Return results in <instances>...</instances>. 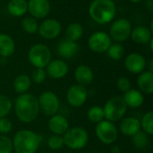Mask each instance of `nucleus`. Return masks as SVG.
I'll return each mask as SVG.
<instances>
[{
    "label": "nucleus",
    "mask_w": 153,
    "mask_h": 153,
    "mask_svg": "<svg viewBox=\"0 0 153 153\" xmlns=\"http://www.w3.org/2000/svg\"><path fill=\"white\" fill-rule=\"evenodd\" d=\"M14 112L17 118L22 123H30L39 115L38 99L30 93L20 94L14 101Z\"/></svg>",
    "instance_id": "obj_1"
},
{
    "label": "nucleus",
    "mask_w": 153,
    "mask_h": 153,
    "mask_svg": "<svg viewBox=\"0 0 153 153\" xmlns=\"http://www.w3.org/2000/svg\"><path fill=\"white\" fill-rule=\"evenodd\" d=\"M91 18L98 24H108L117 14V5L114 0H93L89 6Z\"/></svg>",
    "instance_id": "obj_2"
},
{
    "label": "nucleus",
    "mask_w": 153,
    "mask_h": 153,
    "mask_svg": "<svg viewBox=\"0 0 153 153\" xmlns=\"http://www.w3.org/2000/svg\"><path fill=\"white\" fill-rule=\"evenodd\" d=\"M42 138L33 131L23 129L18 131L12 141L13 150L15 153H36Z\"/></svg>",
    "instance_id": "obj_3"
},
{
    "label": "nucleus",
    "mask_w": 153,
    "mask_h": 153,
    "mask_svg": "<svg viewBox=\"0 0 153 153\" xmlns=\"http://www.w3.org/2000/svg\"><path fill=\"white\" fill-rule=\"evenodd\" d=\"M63 139L64 143L67 148L78 151L86 146L89 142V134L82 127H73L69 128L65 133Z\"/></svg>",
    "instance_id": "obj_4"
},
{
    "label": "nucleus",
    "mask_w": 153,
    "mask_h": 153,
    "mask_svg": "<svg viewBox=\"0 0 153 153\" xmlns=\"http://www.w3.org/2000/svg\"><path fill=\"white\" fill-rule=\"evenodd\" d=\"M28 60L35 68H45L51 61V51L45 44H34L28 51Z\"/></svg>",
    "instance_id": "obj_5"
},
{
    "label": "nucleus",
    "mask_w": 153,
    "mask_h": 153,
    "mask_svg": "<svg viewBox=\"0 0 153 153\" xmlns=\"http://www.w3.org/2000/svg\"><path fill=\"white\" fill-rule=\"evenodd\" d=\"M103 110L106 120L114 123L124 117L127 110V106L123 97L114 96L106 102Z\"/></svg>",
    "instance_id": "obj_6"
},
{
    "label": "nucleus",
    "mask_w": 153,
    "mask_h": 153,
    "mask_svg": "<svg viewBox=\"0 0 153 153\" xmlns=\"http://www.w3.org/2000/svg\"><path fill=\"white\" fill-rule=\"evenodd\" d=\"M95 133L98 139L104 144H112L118 137V131L116 125L106 119L96 125Z\"/></svg>",
    "instance_id": "obj_7"
},
{
    "label": "nucleus",
    "mask_w": 153,
    "mask_h": 153,
    "mask_svg": "<svg viewBox=\"0 0 153 153\" xmlns=\"http://www.w3.org/2000/svg\"><path fill=\"white\" fill-rule=\"evenodd\" d=\"M132 31L131 22L125 18H119L113 22L109 28V33L112 40L117 43L124 42L130 38Z\"/></svg>",
    "instance_id": "obj_8"
},
{
    "label": "nucleus",
    "mask_w": 153,
    "mask_h": 153,
    "mask_svg": "<svg viewBox=\"0 0 153 153\" xmlns=\"http://www.w3.org/2000/svg\"><path fill=\"white\" fill-rule=\"evenodd\" d=\"M38 102L39 111H41L45 116L52 117L56 115L59 109V99L53 91L42 92L38 99Z\"/></svg>",
    "instance_id": "obj_9"
},
{
    "label": "nucleus",
    "mask_w": 153,
    "mask_h": 153,
    "mask_svg": "<svg viewBox=\"0 0 153 153\" xmlns=\"http://www.w3.org/2000/svg\"><path fill=\"white\" fill-rule=\"evenodd\" d=\"M112 44V39L108 33L105 31H95L88 39L89 48L95 53H106L110 45Z\"/></svg>",
    "instance_id": "obj_10"
},
{
    "label": "nucleus",
    "mask_w": 153,
    "mask_h": 153,
    "mask_svg": "<svg viewBox=\"0 0 153 153\" xmlns=\"http://www.w3.org/2000/svg\"><path fill=\"white\" fill-rule=\"evenodd\" d=\"M62 31V25L59 21L54 18L44 19L39 24L38 32L39 36L45 39H54L57 38Z\"/></svg>",
    "instance_id": "obj_11"
},
{
    "label": "nucleus",
    "mask_w": 153,
    "mask_h": 153,
    "mask_svg": "<svg viewBox=\"0 0 153 153\" xmlns=\"http://www.w3.org/2000/svg\"><path fill=\"white\" fill-rule=\"evenodd\" d=\"M88 98V91L85 86L80 84H74L72 85L66 93V100L70 106L74 108L82 107L87 100Z\"/></svg>",
    "instance_id": "obj_12"
},
{
    "label": "nucleus",
    "mask_w": 153,
    "mask_h": 153,
    "mask_svg": "<svg viewBox=\"0 0 153 153\" xmlns=\"http://www.w3.org/2000/svg\"><path fill=\"white\" fill-rule=\"evenodd\" d=\"M28 12L35 19H45L50 13L51 5L48 0H29Z\"/></svg>",
    "instance_id": "obj_13"
},
{
    "label": "nucleus",
    "mask_w": 153,
    "mask_h": 153,
    "mask_svg": "<svg viewBox=\"0 0 153 153\" xmlns=\"http://www.w3.org/2000/svg\"><path fill=\"white\" fill-rule=\"evenodd\" d=\"M125 66L126 70L134 74H140L147 66L145 57L139 53H131L125 59Z\"/></svg>",
    "instance_id": "obj_14"
},
{
    "label": "nucleus",
    "mask_w": 153,
    "mask_h": 153,
    "mask_svg": "<svg viewBox=\"0 0 153 153\" xmlns=\"http://www.w3.org/2000/svg\"><path fill=\"white\" fill-rule=\"evenodd\" d=\"M69 71L68 65L65 61L62 59L51 60L46 66L47 74L52 79H62L64 78Z\"/></svg>",
    "instance_id": "obj_15"
},
{
    "label": "nucleus",
    "mask_w": 153,
    "mask_h": 153,
    "mask_svg": "<svg viewBox=\"0 0 153 153\" xmlns=\"http://www.w3.org/2000/svg\"><path fill=\"white\" fill-rule=\"evenodd\" d=\"M48 128L53 134L62 136L69 129V122L63 115L56 114L50 117L48 120Z\"/></svg>",
    "instance_id": "obj_16"
},
{
    "label": "nucleus",
    "mask_w": 153,
    "mask_h": 153,
    "mask_svg": "<svg viewBox=\"0 0 153 153\" xmlns=\"http://www.w3.org/2000/svg\"><path fill=\"white\" fill-rule=\"evenodd\" d=\"M78 51L79 45L77 44V42H74L66 39H62L56 47L57 55L65 59L73 58L76 56Z\"/></svg>",
    "instance_id": "obj_17"
},
{
    "label": "nucleus",
    "mask_w": 153,
    "mask_h": 153,
    "mask_svg": "<svg viewBox=\"0 0 153 153\" xmlns=\"http://www.w3.org/2000/svg\"><path fill=\"white\" fill-rule=\"evenodd\" d=\"M130 37L134 43L144 45L152 39V31L148 27L140 25L132 29Z\"/></svg>",
    "instance_id": "obj_18"
},
{
    "label": "nucleus",
    "mask_w": 153,
    "mask_h": 153,
    "mask_svg": "<svg viewBox=\"0 0 153 153\" xmlns=\"http://www.w3.org/2000/svg\"><path fill=\"white\" fill-rule=\"evenodd\" d=\"M120 132L126 136H134L139 131H141L140 120L136 117H128L122 120L119 126Z\"/></svg>",
    "instance_id": "obj_19"
},
{
    "label": "nucleus",
    "mask_w": 153,
    "mask_h": 153,
    "mask_svg": "<svg viewBox=\"0 0 153 153\" xmlns=\"http://www.w3.org/2000/svg\"><path fill=\"white\" fill-rule=\"evenodd\" d=\"M94 78L91 68L86 65H80L74 71V79L78 84L86 86L92 82Z\"/></svg>",
    "instance_id": "obj_20"
},
{
    "label": "nucleus",
    "mask_w": 153,
    "mask_h": 153,
    "mask_svg": "<svg viewBox=\"0 0 153 153\" xmlns=\"http://www.w3.org/2000/svg\"><path fill=\"white\" fill-rule=\"evenodd\" d=\"M137 86L142 93H153V73L150 71H143L137 78Z\"/></svg>",
    "instance_id": "obj_21"
},
{
    "label": "nucleus",
    "mask_w": 153,
    "mask_h": 153,
    "mask_svg": "<svg viewBox=\"0 0 153 153\" xmlns=\"http://www.w3.org/2000/svg\"><path fill=\"white\" fill-rule=\"evenodd\" d=\"M127 108H137L141 107L144 102V96L139 91L135 89H130L128 91L125 92L123 97Z\"/></svg>",
    "instance_id": "obj_22"
},
{
    "label": "nucleus",
    "mask_w": 153,
    "mask_h": 153,
    "mask_svg": "<svg viewBox=\"0 0 153 153\" xmlns=\"http://www.w3.org/2000/svg\"><path fill=\"white\" fill-rule=\"evenodd\" d=\"M15 51V42L13 39L5 33H0V56L6 58L11 56Z\"/></svg>",
    "instance_id": "obj_23"
},
{
    "label": "nucleus",
    "mask_w": 153,
    "mask_h": 153,
    "mask_svg": "<svg viewBox=\"0 0 153 153\" xmlns=\"http://www.w3.org/2000/svg\"><path fill=\"white\" fill-rule=\"evenodd\" d=\"M7 11L13 17H22L28 12L26 0H10L7 4Z\"/></svg>",
    "instance_id": "obj_24"
},
{
    "label": "nucleus",
    "mask_w": 153,
    "mask_h": 153,
    "mask_svg": "<svg viewBox=\"0 0 153 153\" xmlns=\"http://www.w3.org/2000/svg\"><path fill=\"white\" fill-rule=\"evenodd\" d=\"M31 86V79L27 74H19L13 81V90L18 94L26 93Z\"/></svg>",
    "instance_id": "obj_25"
},
{
    "label": "nucleus",
    "mask_w": 153,
    "mask_h": 153,
    "mask_svg": "<svg viewBox=\"0 0 153 153\" xmlns=\"http://www.w3.org/2000/svg\"><path fill=\"white\" fill-rule=\"evenodd\" d=\"M83 26L79 22L70 23L65 30V39L71 41H78L83 35Z\"/></svg>",
    "instance_id": "obj_26"
},
{
    "label": "nucleus",
    "mask_w": 153,
    "mask_h": 153,
    "mask_svg": "<svg viewBox=\"0 0 153 153\" xmlns=\"http://www.w3.org/2000/svg\"><path fill=\"white\" fill-rule=\"evenodd\" d=\"M106 53L110 59L114 61H118L123 58L125 55V48L120 43L116 42L110 45V47L108 48Z\"/></svg>",
    "instance_id": "obj_27"
},
{
    "label": "nucleus",
    "mask_w": 153,
    "mask_h": 153,
    "mask_svg": "<svg viewBox=\"0 0 153 153\" xmlns=\"http://www.w3.org/2000/svg\"><path fill=\"white\" fill-rule=\"evenodd\" d=\"M22 30L28 33V34H36L38 32L39 29V23L37 19L30 16V17H25L22 20Z\"/></svg>",
    "instance_id": "obj_28"
},
{
    "label": "nucleus",
    "mask_w": 153,
    "mask_h": 153,
    "mask_svg": "<svg viewBox=\"0 0 153 153\" xmlns=\"http://www.w3.org/2000/svg\"><path fill=\"white\" fill-rule=\"evenodd\" d=\"M132 142L136 149L139 150L145 149L149 145V142H150L149 135L144 132L139 131L137 134L132 136Z\"/></svg>",
    "instance_id": "obj_29"
},
{
    "label": "nucleus",
    "mask_w": 153,
    "mask_h": 153,
    "mask_svg": "<svg viewBox=\"0 0 153 153\" xmlns=\"http://www.w3.org/2000/svg\"><path fill=\"white\" fill-rule=\"evenodd\" d=\"M88 119L94 124H98L100 121L104 120L105 116H104V110L102 107L100 106H93L91 107L87 113Z\"/></svg>",
    "instance_id": "obj_30"
},
{
    "label": "nucleus",
    "mask_w": 153,
    "mask_h": 153,
    "mask_svg": "<svg viewBox=\"0 0 153 153\" xmlns=\"http://www.w3.org/2000/svg\"><path fill=\"white\" fill-rule=\"evenodd\" d=\"M141 128H143V132L146 133L148 135L153 134V112H147L140 121Z\"/></svg>",
    "instance_id": "obj_31"
},
{
    "label": "nucleus",
    "mask_w": 153,
    "mask_h": 153,
    "mask_svg": "<svg viewBox=\"0 0 153 153\" xmlns=\"http://www.w3.org/2000/svg\"><path fill=\"white\" fill-rule=\"evenodd\" d=\"M13 107L11 100L4 96L0 94V118L5 117L11 111Z\"/></svg>",
    "instance_id": "obj_32"
},
{
    "label": "nucleus",
    "mask_w": 153,
    "mask_h": 153,
    "mask_svg": "<svg viewBox=\"0 0 153 153\" xmlns=\"http://www.w3.org/2000/svg\"><path fill=\"white\" fill-rule=\"evenodd\" d=\"M48 146L52 151H58L65 146L63 136L53 134L48 140Z\"/></svg>",
    "instance_id": "obj_33"
},
{
    "label": "nucleus",
    "mask_w": 153,
    "mask_h": 153,
    "mask_svg": "<svg viewBox=\"0 0 153 153\" xmlns=\"http://www.w3.org/2000/svg\"><path fill=\"white\" fill-rule=\"evenodd\" d=\"M13 143L11 139L5 135L0 134V153H12Z\"/></svg>",
    "instance_id": "obj_34"
},
{
    "label": "nucleus",
    "mask_w": 153,
    "mask_h": 153,
    "mask_svg": "<svg viewBox=\"0 0 153 153\" xmlns=\"http://www.w3.org/2000/svg\"><path fill=\"white\" fill-rule=\"evenodd\" d=\"M46 76H47V73H46V70L44 68H35L32 71L31 78L30 79L35 83L40 84V83H42L45 81Z\"/></svg>",
    "instance_id": "obj_35"
},
{
    "label": "nucleus",
    "mask_w": 153,
    "mask_h": 153,
    "mask_svg": "<svg viewBox=\"0 0 153 153\" xmlns=\"http://www.w3.org/2000/svg\"><path fill=\"white\" fill-rule=\"evenodd\" d=\"M117 86L118 90L122 92H126L131 89V82L126 76H121L117 81Z\"/></svg>",
    "instance_id": "obj_36"
},
{
    "label": "nucleus",
    "mask_w": 153,
    "mask_h": 153,
    "mask_svg": "<svg viewBox=\"0 0 153 153\" xmlns=\"http://www.w3.org/2000/svg\"><path fill=\"white\" fill-rule=\"evenodd\" d=\"M13 129V124L10 119L6 117L0 118V134H7Z\"/></svg>",
    "instance_id": "obj_37"
},
{
    "label": "nucleus",
    "mask_w": 153,
    "mask_h": 153,
    "mask_svg": "<svg viewBox=\"0 0 153 153\" xmlns=\"http://www.w3.org/2000/svg\"><path fill=\"white\" fill-rule=\"evenodd\" d=\"M146 5H147V8L152 12L153 11V0H146Z\"/></svg>",
    "instance_id": "obj_38"
},
{
    "label": "nucleus",
    "mask_w": 153,
    "mask_h": 153,
    "mask_svg": "<svg viewBox=\"0 0 153 153\" xmlns=\"http://www.w3.org/2000/svg\"><path fill=\"white\" fill-rule=\"evenodd\" d=\"M111 153H120V148L118 146H113L111 148Z\"/></svg>",
    "instance_id": "obj_39"
},
{
    "label": "nucleus",
    "mask_w": 153,
    "mask_h": 153,
    "mask_svg": "<svg viewBox=\"0 0 153 153\" xmlns=\"http://www.w3.org/2000/svg\"><path fill=\"white\" fill-rule=\"evenodd\" d=\"M150 72H152L153 73V59L150 60V63H149V70Z\"/></svg>",
    "instance_id": "obj_40"
},
{
    "label": "nucleus",
    "mask_w": 153,
    "mask_h": 153,
    "mask_svg": "<svg viewBox=\"0 0 153 153\" xmlns=\"http://www.w3.org/2000/svg\"><path fill=\"white\" fill-rule=\"evenodd\" d=\"M131 3H134V4H137V3H140V2H142L143 0H129Z\"/></svg>",
    "instance_id": "obj_41"
},
{
    "label": "nucleus",
    "mask_w": 153,
    "mask_h": 153,
    "mask_svg": "<svg viewBox=\"0 0 153 153\" xmlns=\"http://www.w3.org/2000/svg\"><path fill=\"white\" fill-rule=\"evenodd\" d=\"M42 153H48V152H42Z\"/></svg>",
    "instance_id": "obj_42"
},
{
    "label": "nucleus",
    "mask_w": 153,
    "mask_h": 153,
    "mask_svg": "<svg viewBox=\"0 0 153 153\" xmlns=\"http://www.w3.org/2000/svg\"><path fill=\"white\" fill-rule=\"evenodd\" d=\"M84 153H87V152H84Z\"/></svg>",
    "instance_id": "obj_43"
}]
</instances>
